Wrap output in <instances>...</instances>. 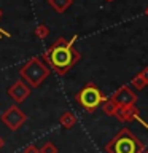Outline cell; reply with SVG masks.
<instances>
[{
    "mask_svg": "<svg viewBox=\"0 0 148 153\" xmlns=\"http://www.w3.org/2000/svg\"><path fill=\"white\" fill-rule=\"evenodd\" d=\"M116 107H118V105L115 104L112 99H105V100H104V104H102L104 113H105V115H108V117H113L115 112H116Z\"/></svg>",
    "mask_w": 148,
    "mask_h": 153,
    "instance_id": "obj_11",
    "label": "cell"
},
{
    "mask_svg": "<svg viewBox=\"0 0 148 153\" xmlns=\"http://www.w3.org/2000/svg\"><path fill=\"white\" fill-rule=\"evenodd\" d=\"M0 120H2V123L10 129V131H18V129L26 123L27 117L18 105H11V107H8L2 113Z\"/></svg>",
    "mask_w": 148,
    "mask_h": 153,
    "instance_id": "obj_5",
    "label": "cell"
},
{
    "mask_svg": "<svg viewBox=\"0 0 148 153\" xmlns=\"http://www.w3.org/2000/svg\"><path fill=\"white\" fill-rule=\"evenodd\" d=\"M7 93H8V96L14 100V102L21 104V102H24V100L29 97V96H30L32 88L24 80H18V81H14V83L10 86Z\"/></svg>",
    "mask_w": 148,
    "mask_h": 153,
    "instance_id": "obj_6",
    "label": "cell"
},
{
    "mask_svg": "<svg viewBox=\"0 0 148 153\" xmlns=\"http://www.w3.org/2000/svg\"><path fill=\"white\" fill-rule=\"evenodd\" d=\"M51 74L50 65L41 57H32L19 69V75L30 88H38Z\"/></svg>",
    "mask_w": 148,
    "mask_h": 153,
    "instance_id": "obj_2",
    "label": "cell"
},
{
    "mask_svg": "<svg viewBox=\"0 0 148 153\" xmlns=\"http://www.w3.org/2000/svg\"><path fill=\"white\" fill-rule=\"evenodd\" d=\"M3 145H5V140H3L2 137H0V150H2V148H3Z\"/></svg>",
    "mask_w": 148,
    "mask_h": 153,
    "instance_id": "obj_18",
    "label": "cell"
},
{
    "mask_svg": "<svg viewBox=\"0 0 148 153\" xmlns=\"http://www.w3.org/2000/svg\"><path fill=\"white\" fill-rule=\"evenodd\" d=\"M147 13H148V11H147Z\"/></svg>",
    "mask_w": 148,
    "mask_h": 153,
    "instance_id": "obj_22",
    "label": "cell"
},
{
    "mask_svg": "<svg viewBox=\"0 0 148 153\" xmlns=\"http://www.w3.org/2000/svg\"><path fill=\"white\" fill-rule=\"evenodd\" d=\"M147 153H148V150H147Z\"/></svg>",
    "mask_w": 148,
    "mask_h": 153,
    "instance_id": "obj_21",
    "label": "cell"
},
{
    "mask_svg": "<svg viewBox=\"0 0 148 153\" xmlns=\"http://www.w3.org/2000/svg\"><path fill=\"white\" fill-rule=\"evenodd\" d=\"M72 3H73V0H48V5L59 14L67 11L72 7Z\"/></svg>",
    "mask_w": 148,
    "mask_h": 153,
    "instance_id": "obj_9",
    "label": "cell"
},
{
    "mask_svg": "<svg viewBox=\"0 0 148 153\" xmlns=\"http://www.w3.org/2000/svg\"><path fill=\"white\" fill-rule=\"evenodd\" d=\"M113 117H116L119 121L129 123V121H132V120H138L140 113H138V110L134 107V105H129V107H121V105H118Z\"/></svg>",
    "mask_w": 148,
    "mask_h": 153,
    "instance_id": "obj_8",
    "label": "cell"
},
{
    "mask_svg": "<svg viewBox=\"0 0 148 153\" xmlns=\"http://www.w3.org/2000/svg\"><path fill=\"white\" fill-rule=\"evenodd\" d=\"M132 86H134L135 89L140 91V89H143V88L147 86V81L142 78V75H140V74H138V75H135V76L132 78Z\"/></svg>",
    "mask_w": 148,
    "mask_h": 153,
    "instance_id": "obj_13",
    "label": "cell"
},
{
    "mask_svg": "<svg viewBox=\"0 0 148 153\" xmlns=\"http://www.w3.org/2000/svg\"><path fill=\"white\" fill-rule=\"evenodd\" d=\"M75 40H76V35H73L70 40H65L64 37H59L43 54V61L57 75H65L81 59V54L73 46Z\"/></svg>",
    "mask_w": 148,
    "mask_h": 153,
    "instance_id": "obj_1",
    "label": "cell"
},
{
    "mask_svg": "<svg viewBox=\"0 0 148 153\" xmlns=\"http://www.w3.org/2000/svg\"><path fill=\"white\" fill-rule=\"evenodd\" d=\"M40 153H57V148H56V145H54V143H51V142H46L45 145L41 147Z\"/></svg>",
    "mask_w": 148,
    "mask_h": 153,
    "instance_id": "obj_14",
    "label": "cell"
},
{
    "mask_svg": "<svg viewBox=\"0 0 148 153\" xmlns=\"http://www.w3.org/2000/svg\"><path fill=\"white\" fill-rule=\"evenodd\" d=\"M50 35V29H48L45 24H38L35 27V37L40 38V40H45V38Z\"/></svg>",
    "mask_w": 148,
    "mask_h": 153,
    "instance_id": "obj_12",
    "label": "cell"
},
{
    "mask_svg": "<svg viewBox=\"0 0 148 153\" xmlns=\"http://www.w3.org/2000/svg\"><path fill=\"white\" fill-rule=\"evenodd\" d=\"M22 153H40V150H38L37 145H33V143H32V145H27L26 148H24Z\"/></svg>",
    "mask_w": 148,
    "mask_h": 153,
    "instance_id": "obj_15",
    "label": "cell"
},
{
    "mask_svg": "<svg viewBox=\"0 0 148 153\" xmlns=\"http://www.w3.org/2000/svg\"><path fill=\"white\" fill-rule=\"evenodd\" d=\"M59 123L64 126L65 129H72L76 124V117H75V113L73 112H64L61 115V118H59Z\"/></svg>",
    "mask_w": 148,
    "mask_h": 153,
    "instance_id": "obj_10",
    "label": "cell"
},
{
    "mask_svg": "<svg viewBox=\"0 0 148 153\" xmlns=\"http://www.w3.org/2000/svg\"><path fill=\"white\" fill-rule=\"evenodd\" d=\"M110 99H112L116 105H121V107H129V105H135L137 94L134 93L129 86H121V88H118V91Z\"/></svg>",
    "mask_w": 148,
    "mask_h": 153,
    "instance_id": "obj_7",
    "label": "cell"
},
{
    "mask_svg": "<svg viewBox=\"0 0 148 153\" xmlns=\"http://www.w3.org/2000/svg\"><path fill=\"white\" fill-rule=\"evenodd\" d=\"M107 2H112V0H107Z\"/></svg>",
    "mask_w": 148,
    "mask_h": 153,
    "instance_id": "obj_20",
    "label": "cell"
},
{
    "mask_svg": "<svg viewBox=\"0 0 148 153\" xmlns=\"http://www.w3.org/2000/svg\"><path fill=\"white\" fill-rule=\"evenodd\" d=\"M105 152L107 153H142L143 145L129 129L124 128L105 145Z\"/></svg>",
    "mask_w": 148,
    "mask_h": 153,
    "instance_id": "obj_3",
    "label": "cell"
},
{
    "mask_svg": "<svg viewBox=\"0 0 148 153\" xmlns=\"http://www.w3.org/2000/svg\"><path fill=\"white\" fill-rule=\"evenodd\" d=\"M140 75H142V78L147 81V85H148V67H145L142 72H140Z\"/></svg>",
    "mask_w": 148,
    "mask_h": 153,
    "instance_id": "obj_16",
    "label": "cell"
},
{
    "mask_svg": "<svg viewBox=\"0 0 148 153\" xmlns=\"http://www.w3.org/2000/svg\"><path fill=\"white\" fill-rule=\"evenodd\" d=\"M0 19H2V11H0Z\"/></svg>",
    "mask_w": 148,
    "mask_h": 153,
    "instance_id": "obj_19",
    "label": "cell"
},
{
    "mask_svg": "<svg viewBox=\"0 0 148 153\" xmlns=\"http://www.w3.org/2000/svg\"><path fill=\"white\" fill-rule=\"evenodd\" d=\"M2 37H7V38H10V37H11V33L7 32V30H3V29H0V38H2Z\"/></svg>",
    "mask_w": 148,
    "mask_h": 153,
    "instance_id": "obj_17",
    "label": "cell"
},
{
    "mask_svg": "<svg viewBox=\"0 0 148 153\" xmlns=\"http://www.w3.org/2000/svg\"><path fill=\"white\" fill-rule=\"evenodd\" d=\"M105 99H107L105 94L94 83H86L83 88L75 94V100L89 113L95 112V110L104 104Z\"/></svg>",
    "mask_w": 148,
    "mask_h": 153,
    "instance_id": "obj_4",
    "label": "cell"
}]
</instances>
